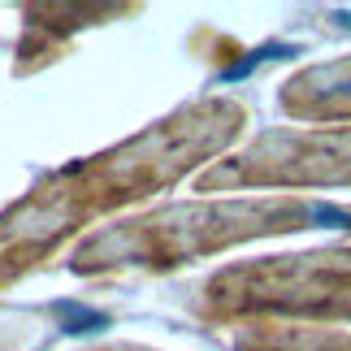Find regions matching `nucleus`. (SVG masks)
<instances>
[{
    "label": "nucleus",
    "instance_id": "2",
    "mask_svg": "<svg viewBox=\"0 0 351 351\" xmlns=\"http://www.w3.org/2000/svg\"><path fill=\"white\" fill-rule=\"evenodd\" d=\"M351 182V126L334 130H274L247 152L213 165L199 191H239V186H347Z\"/></svg>",
    "mask_w": 351,
    "mask_h": 351
},
{
    "label": "nucleus",
    "instance_id": "1",
    "mask_svg": "<svg viewBox=\"0 0 351 351\" xmlns=\"http://www.w3.org/2000/svg\"><path fill=\"white\" fill-rule=\"evenodd\" d=\"M199 295L208 317L351 321V247L230 265L208 278Z\"/></svg>",
    "mask_w": 351,
    "mask_h": 351
},
{
    "label": "nucleus",
    "instance_id": "4",
    "mask_svg": "<svg viewBox=\"0 0 351 351\" xmlns=\"http://www.w3.org/2000/svg\"><path fill=\"white\" fill-rule=\"evenodd\" d=\"M234 351H351V334L313 326H252Z\"/></svg>",
    "mask_w": 351,
    "mask_h": 351
},
{
    "label": "nucleus",
    "instance_id": "3",
    "mask_svg": "<svg viewBox=\"0 0 351 351\" xmlns=\"http://www.w3.org/2000/svg\"><path fill=\"white\" fill-rule=\"evenodd\" d=\"M282 109L308 121H347L351 117V57L295 74L282 87Z\"/></svg>",
    "mask_w": 351,
    "mask_h": 351
}]
</instances>
